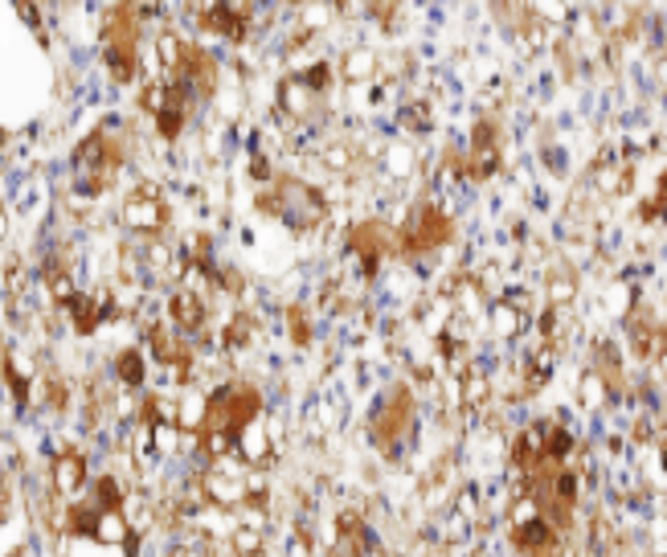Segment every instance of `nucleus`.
<instances>
[{
  "mask_svg": "<svg viewBox=\"0 0 667 557\" xmlns=\"http://www.w3.org/2000/svg\"><path fill=\"white\" fill-rule=\"evenodd\" d=\"M524 13L545 21V25H557L565 17V5H561V0H524Z\"/></svg>",
  "mask_w": 667,
  "mask_h": 557,
  "instance_id": "26",
  "label": "nucleus"
},
{
  "mask_svg": "<svg viewBox=\"0 0 667 557\" xmlns=\"http://www.w3.org/2000/svg\"><path fill=\"white\" fill-rule=\"evenodd\" d=\"M172 324L181 332H197L205 324V299L197 291H176L172 295Z\"/></svg>",
  "mask_w": 667,
  "mask_h": 557,
  "instance_id": "16",
  "label": "nucleus"
},
{
  "mask_svg": "<svg viewBox=\"0 0 667 557\" xmlns=\"http://www.w3.org/2000/svg\"><path fill=\"white\" fill-rule=\"evenodd\" d=\"M287 5H307V0H287Z\"/></svg>",
  "mask_w": 667,
  "mask_h": 557,
  "instance_id": "32",
  "label": "nucleus"
},
{
  "mask_svg": "<svg viewBox=\"0 0 667 557\" xmlns=\"http://www.w3.org/2000/svg\"><path fill=\"white\" fill-rule=\"evenodd\" d=\"M197 484H201V496L209 504H221V508L238 512L246 504V496H250V467L246 463H230V455H226V459H217Z\"/></svg>",
  "mask_w": 667,
  "mask_h": 557,
  "instance_id": "4",
  "label": "nucleus"
},
{
  "mask_svg": "<svg viewBox=\"0 0 667 557\" xmlns=\"http://www.w3.org/2000/svg\"><path fill=\"white\" fill-rule=\"evenodd\" d=\"M389 246H393V234H389L385 226H377V222H365V226H357V230H352V250L361 254L365 275H377V267L385 263Z\"/></svg>",
  "mask_w": 667,
  "mask_h": 557,
  "instance_id": "9",
  "label": "nucleus"
},
{
  "mask_svg": "<svg viewBox=\"0 0 667 557\" xmlns=\"http://www.w3.org/2000/svg\"><path fill=\"white\" fill-rule=\"evenodd\" d=\"M254 336H258V328H254V320L250 316H234L230 324H226V349H246V345H254Z\"/></svg>",
  "mask_w": 667,
  "mask_h": 557,
  "instance_id": "23",
  "label": "nucleus"
},
{
  "mask_svg": "<svg viewBox=\"0 0 667 557\" xmlns=\"http://www.w3.org/2000/svg\"><path fill=\"white\" fill-rule=\"evenodd\" d=\"M0 234H5V213H0Z\"/></svg>",
  "mask_w": 667,
  "mask_h": 557,
  "instance_id": "31",
  "label": "nucleus"
},
{
  "mask_svg": "<svg viewBox=\"0 0 667 557\" xmlns=\"http://www.w3.org/2000/svg\"><path fill=\"white\" fill-rule=\"evenodd\" d=\"M41 279H46V287H50V295L58 299V304H66V299L74 295V283H70V275L62 271V263H58V259H50L46 267H41Z\"/></svg>",
  "mask_w": 667,
  "mask_h": 557,
  "instance_id": "21",
  "label": "nucleus"
},
{
  "mask_svg": "<svg viewBox=\"0 0 667 557\" xmlns=\"http://www.w3.org/2000/svg\"><path fill=\"white\" fill-rule=\"evenodd\" d=\"M258 410H262V398H258L254 385H238V381L234 385H221L217 394L205 398L201 431H242L250 418H258Z\"/></svg>",
  "mask_w": 667,
  "mask_h": 557,
  "instance_id": "2",
  "label": "nucleus"
},
{
  "mask_svg": "<svg viewBox=\"0 0 667 557\" xmlns=\"http://www.w3.org/2000/svg\"><path fill=\"white\" fill-rule=\"evenodd\" d=\"M201 422H205V398L201 394H181L176 398V426H181L185 435H193V431H201Z\"/></svg>",
  "mask_w": 667,
  "mask_h": 557,
  "instance_id": "18",
  "label": "nucleus"
},
{
  "mask_svg": "<svg viewBox=\"0 0 667 557\" xmlns=\"http://www.w3.org/2000/svg\"><path fill=\"white\" fill-rule=\"evenodd\" d=\"M201 451H205L209 459L234 455V431H201Z\"/></svg>",
  "mask_w": 667,
  "mask_h": 557,
  "instance_id": "25",
  "label": "nucleus"
},
{
  "mask_svg": "<svg viewBox=\"0 0 667 557\" xmlns=\"http://www.w3.org/2000/svg\"><path fill=\"white\" fill-rule=\"evenodd\" d=\"M512 541L516 549H532V553H545L557 545V525L549 517H532V521H520L512 525Z\"/></svg>",
  "mask_w": 667,
  "mask_h": 557,
  "instance_id": "13",
  "label": "nucleus"
},
{
  "mask_svg": "<svg viewBox=\"0 0 667 557\" xmlns=\"http://www.w3.org/2000/svg\"><path fill=\"white\" fill-rule=\"evenodd\" d=\"M103 54H107V66H111V74H115L119 82L136 78L140 66H136V46H131V41H107Z\"/></svg>",
  "mask_w": 667,
  "mask_h": 557,
  "instance_id": "17",
  "label": "nucleus"
},
{
  "mask_svg": "<svg viewBox=\"0 0 667 557\" xmlns=\"http://www.w3.org/2000/svg\"><path fill=\"white\" fill-rule=\"evenodd\" d=\"M197 21H201L205 33H217V37H230V41L246 37V13L234 9L230 0H205V9H201Z\"/></svg>",
  "mask_w": 667,
  "mask_h": 557,
  "instance_id": "8",
  "label": "nucleus"
},
{
  "mask_svg": "<svg viewBox=\"0 0 667 557\" xmlns=\"http://www.w3.org/2000/svg\"><path fill=\"white\" fill-rule=\"evenodd\" d=\"M91 537L103 541V545H119V549H136V545H140L136 537H131V521H127L123 504L99 508V521H95V533H91Z\"/></svg>",
  "mask_w": 667,
  "mask_h": 557,
  "instance_id": "11",
  "label": "nucleus"
},
{
  "mask_svg": "<svg viewBox=\"0 0 667 557\" xmlns=\"http://www.w3.org/2000/svg\"><path fill=\"white\" fill-rule=\"evenodd\" d=\"M115 369H119V381L123 385H144V377H148V369H144V357L136 353V349H127V353H119V361H115Z\"/></svg>",
  "mask_w": 667,
  "mask_h": 557,
  "instance_id": "22",
  "label": "nucleus"
},
{
  "mask_svg": "<svg viewBox=\"0 0 667 557\" xmlns=\"http://www.w3.org/2000/svg\"><path fill=\"white\" fill-rule=\"evenodd\" d=\"M86 484V459L78 451H66L54 459V492L66 500V496H78Z\"/></svg>",
  "mask_w": 667,
  "mask_h": 557,
  "instance_id": "14",
  "label": "nucleus"
},
{
  "mask_svg": "<svg viewBox=\"0 0 667 557\" xmlns=\"http://www.w3.org/2000/svg\"><path fill=\"white\" fill-rule=\"evenodd\" d=\"M148 431H152V455L172 459L176 451H181V435H185V431H181L176 422H152Z\"/></svg>",
  "mask_w": 667,
  "mask_h": 557,
  "instance_id": "20",
  "label": "nucleus"
},
{
  "mask_svg": "<svg viewBox=\"0 0 667 557\" xmlns=\"http://www.w3.org/2000/svg\"><path fill=\"white\" fill-rule=\"evenodd\" d=\"M447 238H451V213L438 209V205L430 201V205H422V209L414 213V222L402 230V250L410 254V259H418V254L438 250Z\"/></svg>",
  "mask_w": 667,
  "mask_h": 557,
  "instance_id": "5",
  "label": "nucleus"
},
{
  "mask_svg": "<svg viewBox=\"0 0 667 557\" xmlns=\"http://www.w3.org/2000/svg\"><path fill=\"white\" fill-rule=\"evenodd\" d=\"M66 308H70V320H74V328L78 332H95L99 328V320L111 312V295H70L66 299Z\"/></svg>",
  "mask_w": 667,
  "mask_h": 557,
  "instance_id": "12",
  "label": "nucleus"
},
{
  "mask_svg": "<svg viewBox=\"0 0 667 557\" xmlns=\"http://www.w3.org/2000/svg\"><path fill=\"white\" fill-rule=\"evenodd\" d=\"M487 320H492V332H496L500 340H512V336L524 328V320H528V308L520 304V299L504 295V299H496V304H492V312H487Z\"/></svg>",
  "mask_w": 667,
  "mask_h": 557,
  "instance_id": "15",
  "label": "nucleus"
},
{
  "mask_svg": "<svg viewBox=\"0 0 667 557\" xmlns=\"http://www.w3.org/2000/svg\"><path fill=\"white\" fill-rule=\"evenodd\" d=\"M234 455H238L246 467L271 463V435H266V426H262L258 418H250L242 431H234Z\"/></svg>",
  "mask_w": 667,
  "mask_h": 557,
  "instance_id": "10",
  "label": "nucleus"
},
{
  "mask_svg": "<svg viewBox=\"0 0 667 557\" xmlns=\"http://www.w3.org/2000/svg\"><path fill=\"white\" fill-rule=\"evenodd\" d=\"M582 402H586V406H594V410H598V406H606V381H602V373H598V369L582 377Z\"/></svg>",
  "mask_w": 667,
  "mask_h": 557,
  "instance_id": "27",
  "label": "nucleus"
},
{
  "mask_svg": "<svg viewBox=\"0 0 667 557\" xmlns=\"http://www.w3.org/2000/svg\"><path fill=\"white\" fill-rule=\"evenodd\" d=\"M459 402L467 406V414H475L483 402H487V377H483V369H463V385H459Z\"/></svg>",
  "mask_w": 667,
  "mask_h": 557,
  "instance_id": "19",
  "label": "nucleus"
},
{
  "mask_svg": "<svg viewBox=\"0 0 667 557\" xmlns=\"http://www.w3.org/2000/svg\"><path fill=\"white\" fill-rule=\"evenodd\" d=\"M373 9H377V13H381V17H385V13H389V9H397V0H373Z\"/></svg>",
  "mask_w": 667,
  "mask_h": 557,
  "instance_id": "30",
  "label": "nucleus"
},
{
  "mask_svg": "<svg viewBox=\"0 0 667 557\" xmlns=\"http://www.w3.org/2000/svg\"><path fill=\"white\" fill-rule=\"evenodd\" d=\"M258 209H266L271 218H279V222H287V226H295V230H311V226L324 222L328 201H324L316 189H311V185L283 177L275 189H266V193L258 197Z\"/></svg>",
  "mask_w": 667,
  "mask_h": 557,
  "instance_id": "1",
  "label": "nucleus"
},
{
  "mask_svg": "<svg viewBox=\"0 0 667 557\" xmlns=\"http://www.w3.org/2000/svg\"><path fill=\"white\" fill-rule=\"evenodd\" d=\"M123 222H127V230H136V234H156L168 222V205L160 201V193L152 185H144L136 197L123 205Z\"/></svg>",
  "mask_w": 667,
  "mask_h": 557,
  "instance_id": "7",
  "label": "nucleus"
},
{
  "mask_svg": "<svg viewBox=\"0 0 667 557\" xmlns=\"http://www.w3.org/2000/svg\"><path fill=\"white\" fill-rule=\"evenodd\" d=\"M369 74H373V54L369 50H352L344 58V78L357 82V78H369Z\"/></svg>",
  "mask_w": 667,
  "mask_h": 557,
  "instance_id": "28",
  "label": "nucleus"
},
{
  "mask_svg": "<svg viewBox=\"0 0 667 557\" xmlns=\"http://www.w3.org/2000/svg\"><path fill=\"white\" fill-rule=\"evenodd\" d=\"M287 324H291V340H295L299 349H307V345H311V324H307L303 308H291V312H287Z\"/></svg>",
  "mask_w": 667,
  "mask_h": 557,
  "instance_id": "29",
  "label": "nucleus"
},
{
  "mask_svg": "<svg viewBox=\"0 0 667 557\" xmlns=\"http://www.w3.org/2000/svg\"><path fill=\"white\" fill-rule=\"evenodd\" d=\"M410 422H414V398H410L406 390H393V394L385 398V406L373 414V439H377L381 447H393L397 439L406 435Z\"/></svg>",
  "mask_w": 667,
  "mask_h": 557,
  "instance_id": "6",
  "label": "nucleus"
},
{
  "mask_svg": "<svg viewBox=\"0 0 667 557\" xmlns=\"http://www.w3.org/2000/svg\"><path fill=\"white\" fill-rule=\"evenodd\" d=\"M573 295H577V283H573V275H569L565 267H557V271L549 275V304H553V308H565Z\"/></svg>",
  "mask_w": 667,
  "mask_h": 557,
  "instance_id": "24",
  "label": "nucleus"
},
{
  "mask_svg": "<svg viewBox=\"0 0 667 557\" xmlns=\"http://www.w3.org/2000/svg\"><path fill=\"white\" fill-rule=\"evenodd\" d=\"M119 164H123V152L111 144L107 132H95L74 152V181H78L82 193H99V189L111 185V177L119 173Z\"/></svg>",
  "mask_w": 667,
  "mask_h": 557,
  "instance_id": "3",
  "label": "nucleus"
}]
</instances>
